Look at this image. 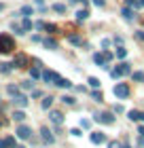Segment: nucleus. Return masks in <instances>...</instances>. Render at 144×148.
<instances>
[{
    "label": "nucleus",
    "mask_w": 144,
    "mask_h": 148,
    "mask_svg": "<svg viewBox=\"0 0 144 148\" xmlns=\"http://www.w3.org/2000/svg\"><path fill=\"white\" fill-rule=\"evenodd\" d=\"M15 49H17V45H15L13 34L2 32L0 34V55H11V53H15Z\"/></svg>",
    "instance_id": "obj_1"
},
{
    "label": "nucleus",
    "mask_w": 144,
    "mask_h": 148,
    "mask_svg": "<svg viewBox=\"0 0 144 148\" xmlns=\"http://www.w3.org/2000/svg\"><path fill=\"white\" fill-rule=\"evenodd\" d=\"M93 121H95V123H100V125H114L116 116H114L112 110H104V112H95L93 114Z\"/></svg>",
    "instance_id": "obj_2"
},
{
    "label": "nucleus",
    "mask_w": 144,
    "mask_h": 148,
    "mask_svg": "<svg viewBox=\"0 0 144 148\" xmlns=\"http://www.w3.org/2000/svg\"><path fill=\"white\" fill-rule=\"evenodd\" d=\"M91 59H93V64H95V66H100V68L104 70V72H110L112 66H110V62L106 59V53H104V51H95L93 55H91Z\"/></svg>",
    "instance_id": "obj_3"
},
{
    "label": "nucleus",
    "mask_w": 144,
    "mask_h": 148,
    "mask_svg": "<svg viewBox=\"0 0 144 148\" xmlns=\"http://www.w3.org/2000/svg\"><path fill=\"white\" fill-rule=\"evenodd\" d=\"M112 93H114L116 99H127L129 95H132V89H129L127 83H116V85L112 87Z\"/></svg>",
    "instance_id": "obj_4"
},
{
    "label": "nucleus",
    "mask_w": 144,
    "mask_h": 148,
    "mask_svg": "<svg viewBox=\"0 0 144 148\" xmlns=\"http://www.w3.org/2000/svg\"><path fill=\"white\" fill-rule=\"evenodd\" d=\"M121 17L125 19L127 23H134V21H136V17H138V11H136L134 6L123 4V6H121Z\"/></svg>",
    "instance_id": "obj_5"
},
{
    "label": "nucleus",
    "mask_w": 144,
    "mask_h": 148,
    "mask_svg": "<svg viewBox=\"0 0 144 148\" xmlns=\"http://www.w3.org/2000/svg\"><path fill=\"white\" fill-rule=\"evenodd\" d=\"M30 62H32V59L28 55L19 53V55H15V59H13V66H15V70H28L30 68Z\"/></svg>",
    "instance_id": "obj_6"
},
{
    "label": "nucleus",
    "mask_w": 144,
    "mask_h": 148,
    "mask_svg": "<svg viewBox=\"0 0 144 148\" xmlns=\"http://www.w3.org/2000/svg\"><path fill=\"white\" fill-rule=\"evenodd\" d=\"M40 140H43V142H45L47 146H53V144L57 142V138L53 136V131H51L47 125H43V127H40Z\"/></svg>",
    "instance_id": "obj_7"
},
{
    "label": "nucleus",
    "mask_w": 144,
    "mask_h": 148,
    "mask_svg": "<svg viewBox=\"0 0 144 148\" xmlns=\"http://www.w3.org/2000/svg\"><path fill=\"white\" fill-rule=\"evenodd\" d=\"M57 78H59V74H57L55 70H47V68H43V76H40V80H43V83L55 87V80H57Z\"/></svg>",
    "instance_id": "obj_8"
},
{
    "label": "nucleus",
    "mask_w": 144,
    "mask_h": 148,
    "mask_svg": "<svg viewBox=\"0 0 144 148\" xmlns=\"http://www.w3.org/2000/svg\"><path fill=\"white\" fill-rule=\"evenodd\" d=\"M11 104H13V106H17V108H25V106L30 104V97H28V95H25V93L21 91L19 95L11 97Z\"/></svg>",
    "instance_id": "obj_9"
},
{
    "label": "nucleus",
    "mask_w": 144,
    "mask_h": 148,
    "mask_svg": "<svg viewBox=\"0 0 144 148\" xmlns=\"http://www.w3.org/2000/svg\"><path fill=\"white\" fill-rule=\"evenodd\" d=\"M15 136L19 138V140H30L34 133H32V129L28 125H23V123H19V127H17V131H15Z\"/></svg>",
    "instance_id": "obj_10"
},
{
    "label": "nucleus",
    "mask_w": 144,
    "mask_h": 148,
    "mask_svg": "<svg viewBox=\"0 0 144 148\" xmlns=\"http://www.w3.org/2000/svg\"><path fill=\"white\" fill-rule=\"evenodd\" d=\"M68 42H70L72 47H85V49H87V40L83 38V36H81V34H76V32H74V34H68Z\"/></svg>",
    "instance_id": "obj_11"
},
{
    "label": "nucleus",
    "mask_w": 144,
    "mask_h": 148,
    "mask_svg": "<svg viewBox=\"0 0 144 148\" xmlns=\"http://www.w3.org/2000/svg\"><path fill=\"white\" fill-rule=\"evenodd\" d=\"M40 45H43L47 51H57L59 49V42L53 36H43V42H40Z\"/></svg>",
    "instance_id": "obj_12"
},
{
    "label": "nucleus",
    "mask_w": 144,
    "mask_h": 148,
    "mask_svg": "<svg viewBox=\"0 0 144 148\" xmlns=\"http://www.w3.org/2000/svg\"><path fill=\"white\" fill-rule=\"evenodd\" d=\"M127 119H129V121H134V123H144V112L138 110V108H134V110H129V112H127Z\"/></svg>",
    "instance_id": "obj_13"
},
{
    "label": "nucleus",
    "mask_w": 144,
    "mask_h": 148,
    "mask_svg": "<svg viewBox=\"0 0 144 148\" xmlns=\"http://www.w3.org/2000/svg\"><path fill=\"white\" fill-rule=\"evenodd\" d=\"M89 140H91V144L100 146V144H104V142H106V136H104L102 131H91V133H89Z\"/></svg>",
    "instance_id": "obj_14"
},
{
    "label": "nucleus",
    "mask_w": 144,
    "mask_h": 148,
    "mask_svg": "<svg viewBox=\"0 0 144 148\" xmlns=\"http://www.w3.org/2000/svg\"><path fill=\"white\" fill-rule=\"evenodd\" d=\"M49 121L53 125H61L64 123V112H59V110H49Z\"/></svg>",
    "instance_id": "obj_15"
},
{
    "label": "nucleus",
    "mask_w": 144,
    "mask_h": 148,
    "mask_svg": "<svg viewBox=\"0 0 144 148\" xmlns=\"http://www.w3.org/2000/svg\"><path fill=\"white\" fill-rule=\"evenodd\" d=\"M55 87H59V89H66V91H70V89H74L72 80H70V78H64V76H59V78L55 80Z\"/></svg>",
    "instance_id": "obj_16"
},
{
    "label": "nucleus",
    "mask_w": 144,
    "mask_h": 148,
    "mask_svg": "<svg viewBox=\"0 0 144 148\" xmlns=\"http://www.w3.org/2000/svg\"><path fill=\"white\" fill-rule=\"evenodd\" d=\"M53 102H55V97H53V95H45L43 99H40V110H47V112H49V110L53 108Z\"/></svg>",
    "instance_id": "obj_17"
},
{
    "label": "nucleus",
    "mask_w": 144,
    "mask_h": 148,
    "mask_svg": "<svg viewBox=\"0 0 144 148\" xmlns=\"http://www.w3.org/2000/svg\"><path fill=\"white\" fill-rule=\"evenodd\" d=\"M21 93V87H19V83L15 85V83H9L6 85V95H11V97H15V95H19Z\"/></svg>",
    "instance_id": "obj_18"
},
{
    "label": "nucleus",
    "mask_w": 144,
    "mask_h": 148,
    "mask_svg": "<svg viewBox=\"0 0 144 148\" xmlns=\"http://www.w3.org/2000/svg\"><path fill=\"white\" fill-rule=\"evenodd\" d=\"M19 23H21V28H23L25 34L34 30V21H32V17H21V21H19Z\"/></svg>",
    "instance_id": "obj_19"
},
{
    "label": "nucleus",
    "mask_w": 144,
    "mask_h": 148,
    "mask_svg": "<svg viewBox=\"0 0 144 148\" xmlns=\"http://www.w3.org/2000/svg\"><path fill=\"white\" fill-rule=\"evenodd\" d=\"M114 57H116V59H121V62L127 57V49H125V45H116V47H114Z\"/></svg>",
    "instance_id": "obj_20"
},
{
    "label": "nucleus",
    "mask_w": 144,
    "mask_h": 148,
    "mask_svg": "<svg viewBox=\"0 0 144 148\" xmlns=\"http://www.w3.org/2000/svg\"><path fill=\"white\" fill-rule=\"evenodd\" d=\"M119 68H121V72H123V76H132V72H134V68H132V64L129 62H119Z\"/></svg>",
    "instance_id": "obj_21"
},
{
    "label": "nucleus",
    "mask_w": 144,
    "mask_h": 148,
    "mask_svg": "<svg viewBox=\"0 0 144 148\" xmlns=\"http://www.w3.org/2000/svg\"><path fill=\"white\" fill-rule=\"evenodd\" d=\"M43 32H47L49 36H55V34H59V25L57 23H47L45 21V30Z\"/></svg>",
    "instance_id": "obj_22"
},
{
    "label": "nucleus",
    "mask_w": 144,
    "mask_h": 148,
    "mask_svg": "<svg viewBox=\"0 0 144 148\" xmlns=\"http://www.w3.org/2000/svg\"><path fill=\"white\" fill-rule=\"evenodd\" d=\"M25 119H28V114H25V110H23V108L13 110V121H17V123H23Z\"/></svg>",
    "instance_id": "obj_23"
},
{
    "label": "nucleus",
    "mask_w": 144,
    "mask_h": 148,
    "mask_svg": "<svg viewBox=\"0 0 144 148\" xmlns=\"http://www.w3.org/2000/svg\"><path fill=\"white\" fill-rule=\"evenodd\" d=\"M28 72H30V78L34 80H40V76H43V68H38V66H30Z\"/></svg>",
    "instance_id": "obj_24"
},
{
    "label": "nucleus",
    "mask_w": 144,
    "mask_h": 148,
    "mask_svg": "<svg viewBox=\"0 0 144 148\" xmlns=\"http://www.w3.org/2000/svg\"><path fill=\"white\" fill-rule=\"evenodd\" d=\"M74 15H76V21H85V19H89V15H91V13H89L87 6H83V9H79Z\"/></svg>",
    "instance_id": "obj_25"
},
{
    "label": "nucleus",
    "mask_w": 144,
    "mask_h": 148,
    "mask_svg": "<svg viewBox=\"0 0 144 148\" xmlns=\"http://www.w3.org/2000/svg\"><path fill=\"white\" fill-rule=\"evenodd\" d=\"M13 70H15L13 62H0V74H11Z\"/></svg>",
    "instance_id": "obj_26"
},
{
    "label": "nucleus",
    "mask_w": 144,
    "mask_h": 148,
    "mask_svg": "<svg viewBox=\"0 0 144 148\" xmlns=\"http://www.w3.org/2000/svg\"><path fill=\"white\" fill-rule=\"evenodd\" d=\"M19 15H21V17H32L34 15V9L30 4H21V6H19Z\"/></svg>",
    "instance_id": "obj_27"
},
{
    "label": "nucleus",
    "mask_w": 144,
    "mask_h": 148,
    "mask_svg": "<svg viewBox=\"0 0 144 148\" xmlns=\"http://www.w3.org/2000/svg\"><path fill=\"white\" fill-rule=\"evenodd\" d=\"M19 87H21V91H32L34 89V78H23L19 83Z\"/></svg>",
    "instance_id": "obj_28"
},
{
    "label": "nucleus",
    "mask_w": 144,
    "mask_h": 148,
    "mask_svg": "<svg viewBox=\"0 0 144 148\" xmlns=\"http://www.w3.org/2000/svg\"><path fill=\"white\" fill-rule=\"evenodd\" d=\"M87 87H89V89H100L102 83H100L98 76H89V78H87Z\"/></svg>",
    "instance_id": "obj_29"
},
{
    "label": "nucleus",
    "mask_w": 144,
    "mask_h": 148,
    "mask_svg": "<svg viewBox=\"0 0 144 148\" xmlns=\"http://www.w3.org/2000/svg\"><path fill=\"white\" fill-rule=\"evenodd\" d=\"M129 78H132L134 83H144V70H134Z\"/></svg>",
    "instance_id": "obj_30"
},
{
    "label": "nucleus",
    "mask_w": 144,
    "mask_h": 148,
    "mask_svg": "<svg viewBox=\"0 0 144 148\" xmlns=\"http://www.w3.org/2000/svg\"><path fill=\"white\" fill-rule=\"evenodd\" d=\"M51 9H53V13H57V15H66L68 6H66V4H61V2H55V4L51 6Z\"/></svg>",
    "instance_id": "obj_31"
},
{
    "label": "nucleus",
    "mask_w": 144,
    "mask_h": 148,
    "mask_svg": "<svg viewBox=\"0 0 144 148\" xmlns=\"http://www.w3.org/2000/svg\"><path fill=\"white\" fill-rule=\"evenodd\" d=\"M11 30H13V34H15V36H23V34H25L23 28H21V23H17V21L11 23Z\"/></svg>",
    "instance_id": "obj_32"
},
{
    "label": "nucleus",
    "mask_w": 144,
    "mask_h": 148,
    "mask_svg": "<svg viewBox=\"0 0 144 148\" xmlns=\"http://www.w3.org/2000/svg\"><path fill=\"white\" fill-rule=\"evenodd\" d=\"M59 102L66 104V106H74V104H76V97H72V95H68V93H66V95L59 97Z\"/></svg>",
    "instance_id": "obj_33"
},
{
    "label": "nucleus",
    "mask_w": 144,
    "mask_h": 148,
    "mask_svg": "<svg viewBox=\"0 0 144 148\" xmlns=\"http://www.w3.org/2000/svg\"><path fill=\"white\" fill-rule=\"evenodd\" d=\"M108 74H110V76H112L114 80L123 78V72H121V68H119V66H112V68H110V72H108Z\"/></svg>",
    "instance_id": "obj_34"
},
{
    "label": "nucleus",
    "mask_w": 144,
    "mask_h": 148,
    "mask_svg": "<svg viewBox=\"0 0 144 148\" xmlns=\"http://www.w3.org/2000/svg\"><path fill=\"white\" fill-rule=\"evenodd\" d=\"M89 97H91L93 102H104V99H102V91H100V89H91V91H89Z\"/></svg>",
    "instance_id": "obj_35"
},
{
    "label": "nucleus",
    "mask_w": 144,
    "mask_h": 148,
    "mask_svg": "<svg viewBox=\"0 0 144 148\" xmlns=\"http://www.w3.org/2000/svg\"><path fill=\"white\" fill-rule=\"evenodd\" d=\"M4 142H6V148H17V136H6Z\"/></svg>",
    "instance_id": "obj_36"
},
{
    "label": "nucleus",
    "mask_w": 144,
    "mask_h": 148,
    "mask_svg": "<svg viewBox=\"0 0 144 148\" xmlns=\"http://www.w3.org/2000/svg\"><path fill=\"white\" fill-rule=\"evenodd\" d=\"M30 95H32L34 99H43V97H45V91H43V89H36V87H34V89L30 91Z\"/></svg>",
    "instance_id": "obj_37"
},
{
    "label": "nucleus",
    "mask_w": 144,
    "mask_h": 148,
    "mask_svg": "<svg viewBox=\"0 0 144 148\" xmlns=\"http://www.w3.org/2000/svg\"><path fill=\"white\" fill-rule=\"evenodd\" d=\"M112 47V40L110 38H102V51H108Z\"/></svg>",
    "instance_id": "obj_38"
},
{
    "label": "nucleus",
    "mask_w": 144,
    "mask_h": 148,
    "mask_svg": "<svg viewBox=\"0 0 144 148\" xmlns=\"http://www.w3.org/2000/svg\"><path fill=\"white\" fill-rule=\"evenodd\" d=\"M70 136H72V138H81V136H83V129H81V127H72V129H70Z\"/></svg>",
    "instance_id": "obj_39"
},
{
    "label": "nucleus",
    "mask_w": 144,
    "mask_h": 148,
    "mask_svg": "<svg viewBox=\"0 0 144 148\" xmlns=\"http://www.w3.org/2000/svg\"><path fill=\"white\" fill-rule=\"evenodd\" d=\"M34 30H38V32H43V30H45V21H43V19L34 21Z\"/></svg>",
    "instance_id": "obj_40"
},
{
    "label": "nucleus",
    "mask_w": 144,
    "mask_h": 148,
    "mask_svg": "<svg viewBox=\"0 0 144 148\" xmlns=\"http://www.w3.org/2000/svg\"><path fill=\"white\" fill-rule=\"evenodd\" d=\"M112 112H114V114H123V112H125V108H123L121 104H114V106H112Z\"/></svg>",
    "instance_id": "obj_41"
},
{
    "label": "nucleus",
    "mask_w": 144,
    "mask_h": 148,
    "mask_svg": "<svg viewBox=\"0 0 144 148\" xmlns=\"http://www.w3.org/2000/svg\"><path fill=\"white\" fill-rule=\"evenodd\" d=\"M108 148H123V144L119 140H110V142H108Z\"/></svg>",
    "instance_id": "obj_42"
},
{
    "label": "nucleus",
    "mask_w": 144,
    "mask_h": 148,
    "mask_svg": "<svg viewBox=\"0 0 144 148\" xmlns=\"http://www.w3.org/2000/svg\"><path fill=\"white\" fill-rule=\"evenodd\" d=\"M30 40H32L34 45H38V42H43V36H40V34H32V36H30Z\"/></svg>",
    "instance_id": "obj_43"
},
{
    "label": "nucleus",
    "mask_w": 144,
    "mask_h": 148,
    "mask_svg": "<svg viewBox=\"0 0 144 148\" xmlns=\"http://www.w3.org/2000/svg\"><path fill=\"white\" fill-rule=\"evenodd\" d=\"M136 40H138V42H144V30H138V32H136Z\"/></svg>",
    "instance_id": "obj_44"
},
{
    "label": "nucleus",
    "mask_w": 144,
    "mask_h": 148,
    "mask_svg": "<svg viewBox=\"0 0 144 148\" xmlns=\"http://www.w3.org/2000/svg\"><path fill=\"white\" fill-rule=\"evenodd\" d=\"M91 2L98 6V9H104V6H106V0H91Z\"/></svg>",
    "instance_id": "obj_45"
},
{
    "label": "nucleus",
    "mask_w": 144,
    "mask_h": 148,
    "mask_svg": "<svg viewBox=\"0 0 144 148\" xmlns=\"http://www.w3.org/2000/svg\"><path fill=\"white\" fill-rule=\"evenodd\" d=\"M81 127H83V129H87V127H91V121H89V119H83V121H81Z\"/></svg>",
    "instance_id": "obj_46"
},
{
    "label": "nucleus",
    "mask_w": 144,
    "mask_h": 148,
    "mask_svg": "<svg viewBox=\"0 0 144 148\" xmlns=\"http://www.w3.org/2000/svg\"><path fill=\"white\" fill-rule=\"evenodd\" d=\"M114 42H116V45H123V42H125V38H123L121 34H116V36H114Z\"/></svg>",
    "instance_id": "obj_47"
},
{
    "label": "nucleus",
    "mask_w": 144,
    "mask_h": 148,
    "mask_svg": "<svg viewBox=\"0 0 144 148\" xmlns=\"http://www.w3.org/2000/svg\"><path fill=\"white\" fill-rule=\"evenodd\" d=\"M74 91H76V93H87V87L79 85V87H74Z\"/></svg>",
    "instance_id": "obj_48"
},
{
    "label": "nucleus",
    "mask_w": 144,
    "mask_h": 148,
    "mask_svg": "<svg viewBox=\"0 0 144 148\" xmlns=\"http://www.w3.org/2000/svg\"><path fill=\"white\" fill-rule=\"evenodd\" d=\"M138 133H140V138H144V125L142 123L138 125Z\"/></svg>",
    "instance_id": "obj_49"
},
{
    "label": "nucleus",
    "mask_w": 144,
    "mask_h": 148,
    "mask_svg": "<svg viewBox=\"0 0 144 148\" xmlns=\"http://www.w3.org/2000/svg\"><path fill=\"white\" fill-rule=\"evenodd\" d=\"M4 11H6V2H0V15H2Z\"/></svg>",
    "instance_id": "obj_50"
},
{
    "label": "nucleus",
    "mask_w": 144,
    "mask_h": 148,
    "mask_svg": "<svg viewBox=\"0 0 144 148\" xmlns=\"http://www.w3.org/2000/svg\"><path fill=\"white\" fill-rule=\"evenodd\" d=\"M34 4L36 6H45V0H34Z\"/></svg>",
    "instance_id": "obj_51"
},
{
    "label": "nucleus",
    "mask_w": 144,
    "mask_h": 148,
    "mask_svg": "<svg viewBox=\"0 0 144 148\" xmlns=\"http://www.w3.org/2000/svg\"><path fill=\"white\" fill-rule=\"evenodd\" d=\"M79 4H83V6H89V0H79Z\"/></svg>",
    "instance_id": "obj_52"
},
{
    "label": "nucleus",
    "mask_w": 144,
    "mask_h": 148,
    "mask_svg": "<svg viewBox=\"0 0 144 148\" xmlns=\"http://www.w3.org/2000/svg\"><path fill=\"white\" fill-rule=\"evenodd\" d=\"M0 148H6V142H4V138L0 140Z\"/></svg>",
    "instance_id": "obj_53"
},
{
    "label": "nucleus",
    "mask_w": 144,
    "mask_h": 148,
    "mask_svg": "<svg viewBox=\"0 0 144 148\" xmlns=\"http://www.w3.org/2000/svg\"><path fill=\"white\" fill-rule=\"evenodd\" d=\"M138 146H144V138H140V140H138Z\"/></svg>",
    "instance_id": "obj_54"
},
{
    "label": "nucleus",
    "mask_w": 144,
    "mask_h": 148,
    "mask_svg": "<svg viewBox=\"0 0 144 148\" xmlns=\"http://www.w3.org/2000/svg\"><path fill=\"white\" fill-rule=\"evenodd\" d=\"M123 148H132V146H129V144H127V142H125V144H123Z\"/></svg>",
    "instance_id": "obj_55"
},
{
    "label": "nucleus",
    "mask_w": 144,
    "mask_h": 148,
    "mask_svg": "<svg viewBox=\"0 0 144 148\" xmlns=\"http://www.w3.org/2000/svg\"><path fill=\"white\" fill-rule=\"evenodd\" d=\"M2 125H4V121H2V119H0V127H2Z\"/></svg>",
    "instance_id": "obj_56"
},
{
    "label": "nucleus",
    "mask_w": 144,
    "mask_h": 148,
    "mask_svg": "<svg viewBox=\"0 0 144 148\" xmlns=\"http://www.w3.org/2000/svg\"><path fill=\"white\" fill-rule=\"evenodd\" d=\"M17 148H25V146H23V144H21V146H17Z\"/></svg>",
    "instance_id": "obj_57"
},
{
    "label": "nucleus",
    "mask_w": 144,
    "mask_h": 148,
    "mask_svg": "<svg viewBox=\"0 0 144 148\" xmlns=\"http://www.w3.org/2000/svg\"><path fill=\"white\" fill-rule=\"evenodd\" d=\"M0 106H2V99H0Z\"/></svg>",
    "instance_id": "obj_58"
}]
</instances>
